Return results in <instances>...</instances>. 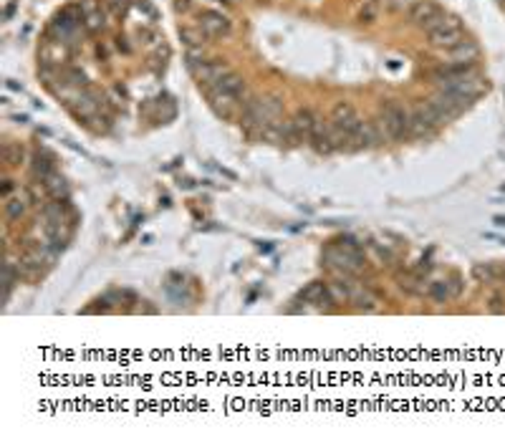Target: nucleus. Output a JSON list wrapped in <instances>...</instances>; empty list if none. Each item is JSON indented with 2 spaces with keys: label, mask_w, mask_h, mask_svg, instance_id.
<instances>
[{
  "label": "nucleus",
  "mask_w": 505,
  "mask_h": 442,
  "mask_svg": "<svg viewBox=\"0 0 505 442\" xmlns=\"http://www.w3.org/2000/svg\"><path fill=\"white\" fill-rule=\"evenodd\" d=\"M324 261L329 268L339 270L344 276H356L364 268V253H361L359 245L354 240H341L339 245L326 248Z\"/></svg>",
  "instance_id": "1"
},
{
  "label": "nucleus",
  "mask_w": 505,
  "mask_h": 442,
  "mask_svg": "<svg viewBox=\"0 0 505 442\" xmlns=\"http://www.w3.org/2000/svg\"><path fill=\"white\" fill-rule=\"evenodd\" d=\"M384 139H404L409 137V111L397 101H387L379 109V119H376Z\"/></svg>",
  "instance_id": "2"
},
{
  "label": "nucleus",
  "mask_w": 505,
  "mask_h": 442,
  "mask_svg": "<svg viewBox=\"0 0 505 442\" xmlns=\"http://www.w3.org/2000/svg\"><path fill=\"white\" fill-rule=\"evenodd\" d=\"M442 122L445 119L440 117V111L432 106V101H420L415 109L409 111V134H412V137L432 134Z\"/></svg>",
  "instance_id": "3"
},
{
  "label": "nucleus",
  "mask_w": 505,
  "mask_h": 442,
  "mask_svg": "<svg viewBox=\"0 0 505 442\" xmlns=\"http://www.w3.org/2000/svg\"><path fill=\"white\" fill-rule=\"evenodd\" d=\"M78 26H83V10L81 6H69L63 8L61 13L53 15V21L49 26V33L58 41H66L69 43L74 35H76Z\"/></svg>",
  "instance_id": "4"
},
{
  "label": "nucleus",
  "mask_w": 505,
  "mask_h": 442,
  "mask_svg": "<svg viewBox=\"0 0 505 442\" xmlns=\"http://www.w3.org/2000/svg\"><path fill=\"white\" fill-rule=\"evenodd\" d=\"M429 46H435V49H452L457 43L465 41V31H463V23L457 21L455 15H447L435 31H429Z\"/></svg>",
  "instance_id": "5"
},
{
  "label": "nucleus",
  "mask_w": 505,
  "mask_h": 442,
  "mask_svg": "<svg viewBox=\"0 0 505 442\" xmlns=\"http://www.w3.org/2000/svg\"><path fill=\"white\" fill-rule=\"evenodd\" d=\"M445 18L447 15L442 13V8L437 6V3H432V0H417V3L409 6V21L415 23L417 28H422L424 33L435 31Z\"/></svg>",
  "instance_id": "6"
},
{
  "label": "nucleus",
  "mask_w": 505,
  "mask_h": 442,
  "mask_svg": "<svg viewBox=\"0 0 505 442\" xmlns=\"http://www.w3.org/2000/svg\"><path fill=\"white\" fill-rule=\"evenodd\" d=\"M197 26L202 28V33L208 35L210 41H215V38H225V35H230V31H233L230 15L217 10V8L200 10V13H197Z\"/></svg>",
  "instance_id": "7"
},
{
  "label": "nucleus",
  "mask_w": 505,
  "mask_h": 442,
  "mask_svg": "<svg viewBox=\"0 0 505 442\" xmlns=\"http://www.w3.org/2000/svg\"><path fill=\"white\" fill-rule=\"evenodd\" d=\"M429 101H432V106H435L437 111H440V117H442L445 122L460 117V114L472 104V99L463 97V94H455V91H445V89L437 91Z\"/></svg>",
  "instance_id": "8"
},
{
  "label": "nucleus",
  "mask_w": 505,
  "mask_h": 442,
  "mask_svg": "<svg viewBox=\"0 0 505 442\" xmlns=\"http://www.w3.org/2000/svg\"><path fill=\"white\" fill-rule=\"evenodd\" d=\"M190 71H192L194 81L200 83V86H205V89H213V86H217V83L228 76V74H233L228 63L217 61V58H208V61L197 63V66L190 69Z\"/></svg>",
  "instance_id": "9"
},
{
  "label": "nucleus",
  "mask_w": 505,
  "mask_h": 442,
  "mask_svg": "<svg viewBox=\"0 0 505 442\" xmlns=\"http://www.w3.org/2000/svg\"><path fill=\"white\" fill-rule=\"evenodd\" d=\"M361 122H364V119L359 117V111L354 109V106L349 104V101H339V104H336L331 109V124L336 126V129H339L341 134H344L346 142H349V137H351L354 131L359 129Z\"/></svg>",
  "instance_id": "10"
},
{
  "label": "nucleus",
  "mask_w": 505,
  "mask_h": 442,
  "mask_svg": "<svg viewBox=\"0 0 505 442\" xmlns=\"http://www.w3.org/2000/svg\"><path fill=\"white\" fill-rule=\"evenodd\" d=\"M104 101H106L104 97L94 94L91 89H83L81 94H78L76 101H71V104H69V111L78 119V122H83V124H86L89 119H94L99 114V111H101Z\"/></svg>",
  "instance_id": "11"
},
{
  "label": "nucleus",
  "mask_w": 505,
  "mask_h": 442,
  "mask_svg": "<svg viewBox=\"0 0 505 442\" xmlns=\"http://www.w3.org/2000/svg\"><path fill=\"white\" fill-rule=\"evenodd\" d=\"M81 10H83V28L89 33H99L109 26V10H106L99 0H81Z\"/></svg>",
  "instance_id": "12"
},
{
  "label": "nucleus",
  "mask_w": 505,
  "mask_h": 442,
  "mask_svg": "<svg viewBox=\"0 0 505 442\" xmlns=\"http://www.w3.org/2000/svg\"><path fill=\"white\" fill-rule=\"evenodd\" d=\"M38 61H41V66H58L61 69L63 63L69 61V46H66V41L46 38L41 51H38Z\"/></svg>",
  "instance_id": "13"
},
{
  "label": "nucleus",
  "mask_w": 505,
  "mask_h": 442,
  "mask_svg": "<svg viewBox=\"0 0 505 442\" xmlns=\"http://www.w3.org/2000/svg\"><path fill=\"white\" fill-rule=\"evenodd\" d=\"M478 54H480L478 43L463 41V43H457V46H452V49L445 51V58H447V61H442V63H447V66H475Z\"/></svg>",
  "instance_id": "14"
},
{
  "label": "nucleus",
  "mask_w": 505,
  "mask_h": 442,
  "mask_svg": "<svg viewBox=\"0 0 505 442\" xmlns=\"http://www.w3.org/2000/svg\"><path fill=\"white\" fill-rule=\"evenodd\" d=\"M208 97H210V109L220 119H233L235 114H240V106H242L240 99L225 97V94H217V91H208Z\"/></svg>",
  "instance_id": "15"
},
{
  "label": "nucleus",
  "mask_w": 505,
  "mask_h": 442,
  "mask_svg": "<svg viewBox=\"0 0 505 442\" xmlns=\"http://www.w3.org/2000/svg\"><path fill=\"white\" fill-rule=\"evenodd\" d=\"M301 298H304L306 304H313L316 309H331L336 304V298L331 293V286L326 284H311L308 288L301 290Z\"/></svg>",
  "instance_id": "16"
},
{
  "label": "nucleus",
  "mask_w": 505,
  "mask_h": 442,
  "mask_svg": "<svg viewBox=\"0 0 505 442\" xmlns=\"http://www.w3.org/2000/svg\"><path fill=\"white\" fill-rule=\"evenodd\" d=\"M291 124H293V131H296L298 142H308L313 129H316V124H319V117H316V111L313 109H298L296 117L291 119Z\"/></svg>",
  "instance_id": "17"
},
{
  "label": "nucleus",
  "mask_w": 505,
  "mask_h": 442,
  "mask_svg": "<svg viewBox=\"0 0 505 442\" xmlns=\"http://www.w3.org/2000/svg\"><path fill=\"white\" fill-rule=\"evenodd\" d=\"M208 91H217V94L240 99V101H245V99H248V86H245V81H242L238 74H228V76L222 79L217 86H213V89H208Z\"/></svg>",
  "instance_id": "18"
},
{
  "label": "nucleus",
  "mask_w": 505,
  "mask_h": 442,
  "mask_svg": "<svg viewBox=\"0 0 505 442\" xmlns=\"http://www.w3.org/2000/svg\"><path fill=\"white\" fill-rule=\"evenodd\" d=\"M31 170H33V174L38 177V180H46L49 174H53V154L49 152V149H35L33 157H31Z\"/></svg>",
  "instance_id": "19"
},
{
  "label": "nucleus",
  "mask_w": 505,
  "mask_h": 442,
  "mask_svg": "<svg viewBox=\"0 0 505 442\" xmlns=\"http://www.w3.org/2000/svg\"><path fill=\"white\" fill-rule=\"evenodd\" d=\"M41 182H43V193L49 195L51 200H66V197H69V185H66V180H63L58 172L49 174V177Z\"/></svg>",
  "instance_id": "20"
},
{
  "label": "nucleus",
  "mask_w": 505,
  "mask_h": 442,
  "mask_svg": "<svg viewBox=\"0 0 505 442\" xmlns=\"http://www.w3.org/2000/svg\"><path fill=\"white\" fill-rule=\"evenodd\" d=\"M26 202H31V197L23 195V193L6 197V218L8 220H18V218L26 213Z\"/></svg>",
  "instance_id": "21"
},
{
  "label": "nucleus",
  "mask_w": 505,
  "mask_h": 442,
  "mask_svg": "<svg viewBox=\"0 0 505 442\" xmlns=\"http://www.w3.org/2000/svg\"><path fill=\"white\" fill-rule=\"evenodd\" d=\"M180 35H182V41H185L187 49H200V46H205V43L210 41L208 35L202 33L200 26H194V28H180Z\"/></svg>",
  "instance_id": "22"
},
{
  "label": "nucleus",
  "mask_w": 505,
  "mask_h": 442,
  "mask_svg": "<svg viewBox=\"0 0 505 442\" xmlns=\"http://www.w3.org/2000/svg\"><path fill=\"white\" fill-rule=\"evenodd\" d=\"M3 159H6L8 167H15L23 162V147L15 145V142H6L3 145Z\"/></svg>",
  "instance_id": "23"
},
{
  "label": "nucleus",
  "mask_w": 505,
  "mask_h": 442,
  "mask_svg": "<svg viewBox=\"0 0 505 442\" xmlns=\"http://www.w3.org/2000/svg\"><path fill=\"white\" fill-rule=\"evenodd\" d=\"M381 3L379 0H364V6L359 8V21L361 23H374L379 18Z\"/></svg>",
  "instance_id": "24"
},
{
  "label": "nucleus",
  "mask_w": 505,
  "mask_h": 442,
  "mask_svg": "<svg viewBox=\"0 0 505 442\" xmlns=\"http://www.w3.org/2000/svg\"><path fill=\"white\" fill-rule=\"evenodd\" d=\"M429 296L435 298L437 304H445V301H450L452 298V290L447 281H437V284H429Z\"/></svg>",
  "instance_id": "25"
},
{
  "label": "nucleus",
  "mask_w": 505,
  "mask_h": 442,
  "mask_svg": "<svg viewBox=\"0 0 505 442\" xmlns=\"http://www.w3.org/2000/svg\"><path fill=\"white\" fill-rule=\"evenodd\" d=\"M86 126H89L94 134H106V131L111 129V117H109V114H101V111H99L97 117L86 122Z\"/></svg>",
  "instance_id": "26"
},
{
  "label": "nucleus",
  "mask_w": 505,
  "mask_h": 442,
  "mask_svg": "<svg viewBox=\"0 0 505 442\" xmlns=\"http://www.w3.org/2000/svg\"><path fill=\"white\" fill-rule=\"evenodd\" d=\"M61 81L71 83V86H78V89H86V74H83L81 69H74V66L63 69V79H61Z\"/></svg>",
  "instance_id": "27"
},
{
  "label": "nucleus",
  "mask_w": 505,
  "mask_h": 442,
  "mask_svg": "<svg viewBox=\"0 0 505 442\" xmlns=\"http://www.w3.org/2000/svg\"><path fill=\"white\" fill-rule=\"evenodd\" d=\"M134 0H104V8L111 15H124Z\"/></svg>",
  "instance_id": "28"
},
{
  "label": "nucleus",
  "mask_w": 505,
  "mask_h": 442,
  "mask_svg": "<svg viewBox=\"0 0 505 442\" xmlns=\"http://www.w3.org/2000/svg\"><path fill=\"white\" fill-rule=\"evenodd\" d=\"M13 284H15V270H13V263H8L6 265V296H10Z\"/></svg>",
  "instance_id": "29"
},
{
  "label": "nucleus",
  "mask_w": 505,
  "mask_h": 442,
  "mask_svg": "<svg viewBox=\"0 0 505 442\" xmlns=\"http://www.w3.org/2000/svg\"><path fill=\"white\" fill-rule=\"evenodd\" d=\"M192 0H174V10H177V13H190V10H192Z\"/></svg>",
  "instance_id": "30"
},
{
  "label": "nucleus",
  "mask_w": 505,
  "mask_h": 442,
  "mask_svg": "<svg viewBox=\"0 0 505 442\" xmlns=\"http://www.w3.org/2000/svg\"><path fill=\"white\" fill-rule=\"evenodd\" d=\"M503 309H505V306H503V298H500L498 293H495V296L490 298V311L500 313V311H503Z\"/></svg>",
  "instance_id": "31"
},
{
  "label": "nucleus",
  "mask_w": 505,
  "mask_h": 442,
  "mask_svg": "<svg viewBox=\"0 0 505 442\" xmlns=\"http://www.w3.org/2000/svg\"><path fill=\"white\" fill-rule=\"evenodd\" d=\"M109 54H111V49L106 46V43H99L97 46V56L101 58V61H109Z\"/></svg>",
  "instance_id": "32"
},
{
  "label": "nucleus",
  "mask_w": 505,
  "mask_h": 442,
  "mask_svg": "<svg viewBox=\"0 0 505 442\" xmlns=\"http://www.w3.org/2000/svg\"><path fill=\"white\" fill-rule=\"evenodd\" d=\"M117 49H119V51H124V54H132V46L126 43L124 35H119V38H117Z\"/></svg>",
  "instance_id": "33"
},
{
  "label": "nucleus",
  "mask_w": 505,
  "mask_h": 442,
  "mask_svg": "<svg viewBox=\"0 0 505 442\" xmlns=\"http://www.w3.org/2000/svg\"><path fill=\"white\" fill-rule=\"evenodd\" d=\"M13 180H6V185H3V200H6V197H10V195H13Z\"/></svg>",
  "instance_id": "34"
},
{
  "label": "nucleus",
  "mask_w": 505,
  "mask_h": 442,
  "mask_svg": "<svg viewBox=\"0 0 505 442\" xmlns=\"http://www.w3.org/2000/svg\"><path fill=\"white\" fill-rule=\"evenodd\" d=\"M260 3H268V0H260Z\"/></svg>",
  "instance_id": "35"
}]
</instances>
